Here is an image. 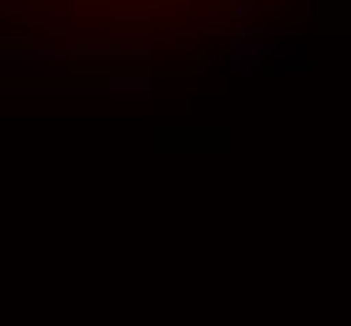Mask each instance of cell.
<instances>
[{
  "label": "cell",
  "mask_w": 351,
  "mask_h": 326,
  "mask_svg": "<svg viewBox=\"0 0 351 326\" xmlns=\"http://www.w3.org/2000/svg\"><path fill=\"white\" fill-rule=\"evenodd\" d=\"M110 91L116 95H131V101H141V95H151V75H131V71H121V75H110Z\"/></svg>",
  "instance_id": "cell-3"
},
{
  "label": "cell",
  "mask_w": 351,
  "mask_h": 326,
  "mask_svg": "<svg viewBox=\"0 0 351 326\" xmlns=\"http://www.w3.org/2000/svg\"><path fill=\"white\" fill-rule=\"evenodd\" d=\"M30 56H71V45H45V40H0V65L30 60Z\"/></svg>",
  "instance_id": "cell-2"
},
{
  "label": "cell",
  "mask_w": 351,
  "mask_h": 326,
  "mask_svg": "<svg viewBox=\"0 0 351 326\" xmlns=\"http://www.w3.org/2000/svg\"><path fill=\"white\" fill-rule=\"evenodd\" d=\"M71 51H90V56H131V60H141L151 45H146V40H125V36H116V40H101V36H95V40L71 45Z\"/></svg>",
  "instance_id": "cell-1"
}]
</instances>
